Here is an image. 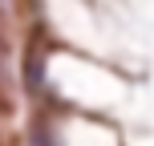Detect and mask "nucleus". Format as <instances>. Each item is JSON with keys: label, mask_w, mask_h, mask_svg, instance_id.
Here are the masks:
<instances>
[{"label": "nucleus", "mask_w": 154, "mask_h": 146, "mask_svg": "<svg viewBox=\"0 0 154 146\" xmlns=\"http://www.w3.org/2000/svg\"><path fill=\"white\" fill-rule=\"evenodd\" d=\"M41 73H45V41L32 37L29 61H24V77H29V89H41Z\"/></svg>", "instance_id": "1"}, {"label": "nucleus", "mask_w": 154, "mask_h": 146, "mask_svg": "<svg viewBox=\"0 0 154 146\" xmlns=\"http://www.w3.org/2000/svg\"><path fill=\"white\" fill-rule=\"evenodd\" d=\"M32 146H57V142H53V130H49L45 122L32 126Z\"/></svg>", "instance_id": "2"}]
</instances>
